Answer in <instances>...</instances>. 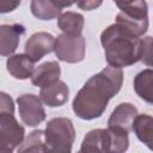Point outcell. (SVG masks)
I'll return each instance as SVG.
<instances>
[{
    "mask_svg": "<svg viewBox=\"0 0 153 153\" xmlns=\"http://www.w3.org/2000/svg\"><path fill=\"white\" fill-rule=\"evenodd\" d=\"M25 137V129L14 115H0V147L13 151L17 148Z\"/></svg>",
    "mask_w": 153,
    "mask_h": 153,
    "instance_id": "cell-7",
    "label": "cell"
},
{
    "mask_svg": "<svg viewBox=\"0 0 153 153\" xmlns=\"http://www.w3.org/2000/svg\"><path fill=\"white\" fill-rule=\"evenodd\" d=\"M151 48H152V37L147 36L142 39V55H141V61L143 63H146L148 67H151V59H152V54H151Z\"/></svg>",
    "mask_w": 153,
    "mask_h": 153,
    "instance_id": "cell-21",
    "label": "cell"
},
{
    "mask_svg": "<svg viewBox=\"0 0 153 153\" xmlns=\"http://www.w3.org/2000/svg\"><path fill=\"white\" fill-rule=\"evenodd\" d=\"M60 61L67 63L81 62L85 57L86 41L82 35H66L61 33L55 38L54 50Z\"/></svg>",
    "mask_w": 153,
    "mask_h": 153,
    "instance_id": "cell-5",
    "label": "cell"
},
{
    "mask_svg": "<svg viewBox=\"0 0 153 153\" xmlns=\"http://www.w3.org/2000/svg\"><path fill=\"white\" fill-rule=\"evenodd\" d=\"M55 37L45 31L35 32L25 43V55L33 62H38L42 57L54 50Z\"/></svg>",
    "mask_w": 153,
    "mask_h": 153,
    "instance_id": "cell-8",
    "label": "cell"
},
{
    "mask_svg": "<svg viewBox=\"0 0 153 153\" xmlns=\"http://www.w3.org/2000/svg\"><path fill=\"white\" fill-rule=\"evenodd\" d=\"M100 43L105 60L112 68L122 69L141 61L142 39L117 23L103 30Z\"/></svg>",
    "mask_w": 153,
    "mask_h": 153,
    "instance_id": "cell-2",
    "label": "cell"
},
{
    "mask_svg": "<svg viewBox=\"0 0 153 153\" xmlns=\"http://www.w3.org/2000/svg\"><path fill=\"white\" fill-rule=\"evenodd\" d=\"M152 81H153V71L151 68H146L140 73H137L133 81L136 94L148 104L153 103Z\"/></svg>",
    "mask_w": 153,
    "mask_h": 153,
    "instance_id": "cell-18",
    "label": "cell"
},
{
    "mask_svg": "<svg viewBox=\"0 0 153 153\" xmlns=\"http://www.w3.org/2000/svg\"><path fill=\"white\" fill-rule=\"evenodd\" d=\"M60 75L61 67L57 61H47L33 69V73L31 75V82L39 88H44L60 80Z\"/></svg>",
    "mask_w": 153,
    "mask_h": 153,
    "instance_id": "cell-12",
    "label": "cell"
},
{
    "mask_svg": "<svg viewBox=\"0 0 153 153\" xmlns=\"http://www.w3.org/2000/svg\"><path fill=\"white\" fill-rule=\"evenodd\" d=\"M69 97V88L67 84L62 80H57L56 82L41 88L39 91V99L42 103L50 108L62 106L67 103Z\"/></svg>",
    "mask_w": 153,
    "mask_h": 153,
    "instance_id": "cell-14",
    "label": "cell"
},
{
    "mask_svg": "<svg viewBox=\"0 0 153 153\" xmlns=\"http://www.w3.org/2000/svg\"><path fill=\"white\" fill-rule=\"evenodd\" d=\"M25 33L22 24H2L0 25V55L11 56L17 50L20 37Z\"/></svg>",
    "mask_w": 153,
    "mask_h": 153,
    "instance_id": "cell-11",
    "label": "cell"
},
{
    "mask_svg": "<svg viewBox=\"0 0 153 153\" xmlns=\"http://www.w3.org/2000/svg\"><path fill=\"white\" fill-rule=\"evenodd\" d=\"M131 130L135 133L136 137L145 143L149 149H152V133H153V118L151 115L141 114L134 118Z\"/></svg>",
    "mask_w": 153,
    "mask_h": 153,
    "instance_id": "cell-17",
    "label": "cell"
},
{
    "mask_svg": "<svg viewBox=\"0 0 153 153\" xmlns=\"http://www.w3.org/2000/svg\"><path fill=\"white\" fill-rule=\"evenodd\" d=\"M123 85V71L105 67L92 75L73 99L74 114L86 121L99 118L106 110L109 100L116 96Z\"/></svg>",
    "mask_w": 153,
    "mask_h": 153,
    "instance_id": "cell-1",
    "label": "cell"
},
{
    "mask_svg": "<svg viewBox=\"0 0 153 153\" xmlns=\"http://www.w3.org/2000/svg\"><path fill=\"white\" fill-rule=\"evenodd\" d=\"M76 5H78V7H80L84 11H91V10H96L98 6H100L102 1H90V0H87V1H79V2H76Z\"/></svg>",
    "mask_w": 153,
    "mask_h": 153,
    "instance_id": "cell-23",
    "label": "cell"
},
{
    "mask_svg": "<svg viewBox=\"0 0 153 153\" xmlns=\"http://www.w3.org/2000/svg\"><path fill=\"white\" fill-rule=\"evenodd\" d=\"M74 140L75 129L69 118L55 117L48 121L44 130V141L47 147L72 151Z\"/></svg>",
    "mask_w": 153,
    "mask_h": 153,
    "instance_id": "cell-4",
    "label": "cell"
},
{
    "mask_svg": "<svg viewBox=\"0 0 153 153\" xmlns=\"http://www.w3.org/2000/svg\"><path fill=\"white\" fill-rule=\"evenodd\" d=\"M14 114V102L6 92H0V115Z\"/></svg>",
    "mask_w": 153,
    "mask_h": 153,
    "instance_id": "cell-20",
    "label": "cell"
},
{
    "mask_svg": "<svg viewBox=\"0 0 153 153\" xmlns=\"http://www.w3.org/2000/svg\"><path fill=\"white\" fill-rule=\"evenodd\" d=\"M44 130L36 129L23 140V142L18 146L17 153H44Z\"/></svg>",
    "mask_w": 153,
    "mask_h": 153,
    "instance_id": "cell-19",
    "label": "cell"
},
{
    "mask_svg": "<svg viewBox=\"0 0 153 153\" xmlns=\"http://www.w3.org/2000/svg\"><path fill=\"white\" fill-rule=\"evenodd\" d=\"M35 63L25 55V54H13L8 56L6 61V68L7 72L16 79L25 80L31 78Z\"/></svg>",
    "mask_w": 153,
    "mask_h": 153,
    "instance_id": "cell-15",
    "label": "cell"
},
{
    "mask_svg": "<svg viewBox=\"0 0 153 153\" xmlns=\"http://www.w3.org/2000/svg\"><path fill=\"white\" fill-rule=\"evenodd\" d=\"M74 2L51 1V0H32L30 2L31 13L41 20H51L62 13L65 7L72 6Z\"/></svg>",
    "mask_w": 153,
    "mask_h": 153,
    "instance_id": "cell-13",
    "label": "cell"
},
{
    "mask_svg": "<svg viewBox=\"0 0 153 153\" xmlns=\"http://www.w3.org/2000/svg\"><path fill=\"white\" fill-rule=\"evenodd\" d=\"M19 5H20V1L0 0V13H10L14 11Z\"/></svg>",
    "mask_w": 153,
    "mask_h": 153,
    "instance_id": "cell-22",
    "label": "cell"
},
{
    "mask_svg": "<svg viewBox=\"0 0 153 153\" xmlns=\"http://www.w3.org/2000/svg\"><path fill=\"white\" fill-rule=\"evenodd\" d=\"M44 153H72V151H66V149H57V148H50L45 146Z\"/></svg>",
    "mask_w": 153,
    "mask_h": 153,
    "instance_id": "cell-24",
    "label": "cell"
},
{
    "mask_svg": "<svg viewBox=\"0 0 153 153\" xmlns=\"http://www.w3.org/2000/svg\"><path fill=\"white\" fill-rule=\"evenodd\" d=\"M121 10L116 16V23L141 37L148 30V7L146 1H124L116 2Z\"/></svg>",
    "mask_w": 153,
    "mask_h": 153,
    "instance_id": "cell-3",
    "label": "cell"
},
{
    "mask_svg": "<svg viewBox=\"0 0 153 153\" xmlns=\"http://www.w3.org/2000/svg\"><path fill=\"white\" fill-rule=\"evenodd\" d=\"M85 19L81 13L67 11L57 17V26L66 35H81Z\"/></svg>",
    "mask_w": 153,
    "mask_h": 153,
    "instance_id": "cell-16",
    "label": "cell"
},
{
    "mask_svg": "<svg viewBox=\"0 0 153 153\" xmlns=\"http://www.w3.org/2000/svg\"><path fill=\"white\" fill-rule=\"evenodd\" d=\"M137 109L131 103H121L111 112L108 120V128L129 134L134 118L137 116Z\"/></svg>",
    "mask_w": 153,
    "mask_h": 153,
    "instance_id": "cell-10",
    "label": "cell"
},
{
    "mask_svg": "<svg viewBox=\"0 0 153 153\" xmlns=\"http://www.w3.org/2000/svg\"><path fill=\"white\" fill-rule=\"evenodd\" d=\"M76 153H81V152H80V151H79V152H76Z\"/></svg>",
    "mask_w": 153,
    "mask_h": 153,
    "instance_id": "cell-26",
    "label": "cell"
},
{
    "mask_svg": "<svg viewBox=\"0 0 153 153\" xmlns=\"http://www.w3.org/2000/svg\"><path fill=\"white\" fill-rule=\"evenodd\" d=\"M17 105L20 120L27 127H37L47 117L42 100L33 93L19 96L17 98Z\"/></svg>",
    "mask_w": 153,
    "mask_h": 153,
    "instance_id": "cell-6",
    "label": "cell"
},
{
    "mask_svg": "<svg viewBox=\"0 0 153 153\" xmlns=\"http://www.w3.org/2000/svg\"><path fill=\"white\" fill-rule=\"evenodd\" d=\"M81 153H111V135L109 129H92L82 139Z\"/></svg>",
    "mask_w": 153,
    "mask_h": 153,
    "instance_id": "cell-9",
    "label": "cell"
},
{
    "mask_svg": "<svg viewBox=\"0 0 153 153\" xmlns=\"http://www.w3.org/2000/svg\"><path fill=\"white\" fill-rule=\"evenodd\" d=\"M0 153H12V151L6 149V148H1V147H0Z\"/></svg>",
    "mask_w": 153,
    "mask_h": 153,
    "instance_id": "cell-25",
    "label": "cell"
}]
</instances>
